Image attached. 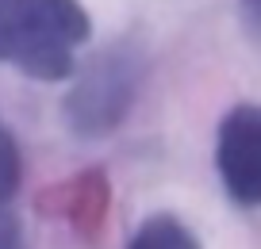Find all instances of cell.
Masks as SVG:
<instances>
[{
    "label": "cell",
    "mask_w": 261,
    "mask_h": 249,
    "mask_svg": "<svg viewBox=\"0 0 261 249\" xmlns=\"http://www.w3.org/2000/svg\"><path fill=\"white\" fill-rule=\"evenodd\" d=\"M92 19L81 0H0V65L35 80L73 77Z\"/></svg>",
    "instance_id": "1"
},
{
    "label": "cell",
    "mask_w": 261,
    "mask_h": 249,
    "mask_svg": "<svg viewBox=\"0 0 261 249\" xmlns=\"http://www.w3.org/2000/svg\"><path fill=\"white\" fill-rule=\"evenodd\" d=\"M135 89H139V58L127 50H112L77 77L65 100V115L77 134H108L130 107Z\"/></svg>",
    "instance_id": "2"
},
{
    "label": "cell",
    "mask_w": 261,
    "mask_h": 249,
    "mask_svg": "<svg viewBox=\"0 0 261 249\" xmlns=\"http://www.w3.org/2000/svg\"><path fill=\"white\" fill-rule=\"evenodd\" d=\"M215 169L238 207L261 203V112L253 104H238L223 115L215 138Z\"/></svg>",
    "instance_id": "3"
},
{
    "label": "cell",
    "mask_w": 261,
    "mask_h": 249,
    "mask_svg": "<svg viewBox=\"0 0 261 249\" xmlns=\"http://www.w3.org/2000/svg\"><path fill=\"white\" fill-rule=\"evenodd\" d=\"M127 249H200L196 234L173 215H150L139 230L130 234Z\"/></svg>",
    "instance_id": "4"
},
{
    "label": "cell",
    "mask_w": 261,
    "mask_h": 249,
    "mask_svg": "<svg viewBox=\"0 0 261 249\" xmlns=\"http://www.w3.org/2000/svg\"><path fill=\"white\" fill-rule=\"evenodd\" d=\"M19 180H23V157H19L16 138H12L8 127L0 123V207L16 196Z\"/></svg>",
    "instance_id": "5"
},
{
    "label": "cell",
    "mask_w": 261,
    "mask_h": 249,
    "mask_svg": "<svg viewBox=\"0 0 261 249\" xmlns=\"http://www.w3.org/2000/svg\"><path fill=\"white\" fill-rule=\"evenodd\" d=\"M0 249H19V234L8 218H0Z\"/></svg>",
    "instance_id": "6"
}]
</instances>
